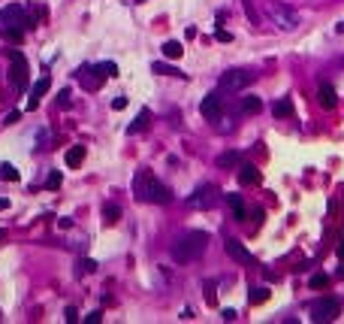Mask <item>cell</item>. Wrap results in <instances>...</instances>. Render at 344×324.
Listing matches in <instances>:
<instances>
[{"instance_id":"d6986e66","label":"cell","mask_w":344,"mask_h":324,"mask_svg":"<svg viewBox=\"0 0 344 324\" xmlns=\"http://www.w3.org/2000/svg\"><path fill=\"white\" fill-rule=\"evenodd\" d=\"M160 52H163V55H166V58H172V61H175V58H181V55H184V46H181V43H178V40H166V43H163V49H160Z\"/></svg>"},{"instance_id":"1f68e13d","label":"cell","mask_w":344,"mask_h":324,"mask_svg":"<svg viewBox=\"0 0 344 324\" xmlns=\"http://www.w3.org/2000/svg\"><path fill=\"white\" fill-rule=\"evenodd\" d=\"M64 318H67V324H75V321H79V309H75V306H67Z\"/></svg>"},{"instance_id":"9c48e42d","label":"cell","mask_w":344,"mask_h":324,"mask_svg":"<svg viewBox=\"0 0 344 324\" xmlns=\"http://www.w3.org/2000/svg\"><path fill=\"white\" fill-rule=\"evenodd\" d=\"M200 115H203L206 121H217V118L223 115V97H220L217 91H211V94L203 97V103H200Z\"/></svg>"},{"instance_id":"ab89813d","label":"cell","mask_w":344,"mask_h":324,"mask_svg":"<svg viewBox=\"0 0 344 324\" xmlns=\"http://www.w3.org/2000/svg\"><path fill=\"white\" fill-rule=\"evenodd\" d=\"M338 258H341V273H344V242L338 245Z\"/></svg>"},{"instance_id":"3957f363","label":"cell","mask_w":344,"mask_h":324,"mask_svg":"<svg viewBox=\"0 0 344 324\" xmlns=\"http://www.w3.org/2000/svg\"><path fill=\"white\" fill-rule=\"evenodd\" d=\"M266 12H269V18L281 27V30H296L299 27V12L287 3H278V0H272L269 6H266Z\"/></svg>"},{"instance_id":"7c38bea8","label":"cell","mask_w":344,"mask_h":324,"mask_svg":"<svg viewBox=\"0 0 344 324\" xmlns=\"http://www.w3.org/2000/svg\"><path fill=\"white\" fill-rule=\"evenodd\" d=\"M49 85H52V79H49V76H40V82H36V85L30 88V97H27V109H36V106H40V100H43V94L49 91Z\"/></svg>"},{"instance_id":"e575fe53","label":"cell","mask_w":344,"mask_h":324,"mask_svg":"<svg viewBox=\"0 0 344 324\" xmlns=\"http://www.w3.org/2000/svg\"><path fill=\"white\" fill-rule=\"evenodd\" d=\"M100 321H103V312H100V309H97V312H91V315H88V324H100Z\"/></svg>"},{"instance_id":"f546056e","label":"cell","mask_w":344,"mask_h":324,"mask_svg":"<svg viewBox=\"0 0 344 324\" xmlns=\"http://www.w3.org/2000/svg\"><path fill=\"white\" fill-rule=\"evenodd\" d=\"M46 188H52V191H55V188H61V170H55V173L46 179Z\"/></svg>"},{"instance_id":"9a60e30c","label":"cell","mask_w":344,"mask_h":324,"mask_svg":"<svg viewBox=\"0 0 344 324\" xmlns=\"http://www.w3.org/2000/svg\"><path fill=\"white\" fill-rule=\"evenodd\" d=\"M226 203H229V209H233V215H236L239 221H245V218H248V209H245L242 194H226Z\"/></svg>"},{"instance_id":"f35d334b","label":"cell","mask_w":344,"mask_h":324,"mask_svg":"<svg viewBox=\"0 0 344 324\" xmlns=\"http://www.w3.org/2000/svg\"><path fill=\"white\" fill-rule=\"evenodd\" d=\"M18 118H21V112H18V109H15V112H9V115H6V124H15V121H18Z\"/></svg>"},{"instance_id":"8d00e7d4","label":"cell","mask_w":344,"mask_h":324,"mask_svg":"<svg viewBox=\"0 0 344 324\" xmlns=\"http://www.w3.org/2000/svg\"><path fill=\"white\" fill-rule=\"evenodd\" d=\"M217 40H220V43H233V33H226V30H217Z\"/></svg>"},{"instance_id":"30bf717a","label":"cell","mask_w":344,"mask_h":324,"mask_svg":"<svg viewBox=\"0 0 344 324\" xmlns=\"http://www.w3.org/2000/svg\"><path fill=\"white\" fill-rule=\"evenodd\" d=\"M223 248H226V255L233 258L236 264H242V267H251V264H254V255H251V251H248L239 239H226V245H223Z\"/></svg>"},{"instance_id":"d6a6232c","label":"cell","mask_w":344,"mask_h":324,"mask_svg":"<svg viewBox=\"0 0 344 324\" xmlns=\"http://www.w3.org/2000/svg\"><path fill=\"white\" fill-rule=\"evenodd\" d=\"M112 109H127V97H115L112 100Z\"/></svg>"},{"instance_id":"277c9868","label":"cell","mask_w":344,"mask_h":324,"mask_svg":"<svg viewBox=\"0 0 344 324\" xmlns=\"http://www.w3.org/2000/svg\"><path fill=\"white\" fill-rule=\"evenodd\" d=\"M3 27H24V30H30V27H36V21L27 18L18 3H9V6L0 9V30Z\"/></svg>"},{"instance_id":"4fadbf2b","label":"cell","mask_w":344,"mask_h":324,"mask_svg":"<svg viewBox=\"0 0 344 324\" xmlns=\"http://www.w3.org/2000/svg\"><path fill=\"white\" fill-rule=\"evenodd\" d=\"M79 82H82V88H91V91H97V88L103 85V76L97 73V67H82V73H79Z\"/></svg>"},{"instance_id":"74e56055","label":"cell","mask_w":344,"mask_h":324,"mask_svg":"<svg viewBox=\"0 0 344 324\" xmlns=\"http://www.w3.org/2000/svg\"><path fill=\"white\" fill-rule=\"evenodd\" d=\"M58 103H61V106H69V91H61V97H58Z\"/></svg>"},{"instance_id":"44dd1931","label":"cell","mask_w":344,"mask_h":324,"mask_svg":"<svg viewBox=\"0 0 344 324\" xmlns=\"http://www.w3.org/2000/svg\"><path fill=\"white\" fill-rule=\"evenodd\" d=\"M118 218H121V206L106 203V206H103V221H106V224H115Z\"/></svg>"},{"instance_id":"484cf974","label":"cell","mask_w":344,"mask_h":324,"mask_svg":"<svg viewBox=\"0 0 344 324\" xmlns=\"http://www.w3.org/2000/svg\"><path fill=\"white\" fill-rule=\"evenodd\" d=\"M0 179H6V182H18V170L12 164H3V167H0Z\"/></svg>"},{"instance_id":"ffe728a7","label":"cell","mask_w":344,"mask_h":324,"mask_svg":"<svg viewBox=\"0 0 344 324\" xmlns=\"http://www.w3.org/2000/svg\"><path fill=\"white\" fill-rule=\"evenodd\" d=\"M248 300H251L254 306L266 303V300H269V288H257V285H251V291H248Z\"/></svg>"},{"instance_id":"603a6c76","label":"cell","mask_w":344,"mask_h":324,"mask_svg":"<svg viewBox=\"0 0 344 324\" xmlns=\"http://www.w3.org/2000/svg\"><path fill=\"white\" fill-rule=\"evenodd\" d=\"M148 118H151V112H148V109H142V112H139V118L127 127V133H139V130H145V127H148Z\"/></svg>"},{"instance_id":"6da1fadb","label":"cell","mask_w":344,"mask_h":324,"mask_svg":"<svg viewBox=\"0 0 344 324\" xmlns=\"http://www.w3.org/2000/svg\"><path fill=\"white\" fill-rule=\"evenodd\" d=\"M133 197L136 200H145V203H169L172 200V191L166 185L157 182V176L151 170H139L133 176Z\"/></svg>"},{"instance_id":"4dcf8cb0","label":"cell","mask_w":344,"mask_h":324,"mask_svg":"<svg viewBox=\"0 0 344 324\" xmlns=\"http://www.w3.org/2000/svg\"><path fill=\"white\" fill-rule=\"evenodd\" d=\"M85 270H88V273H94V270H97V264H94L91 258H88V261H79V270H75V276H82Z\"/></svg>"},{"instance_id":"7402d4cb","label":"cell","mask_w":344,"mask_h":324,"mask_svg":"<svg viewBox=\"0 0 344 324\" xmlns=\"http://www.w3.org/2000/svg\"><path fill=\"white\" fill-rule=\"evenodd\" d=\"M242 161V155L239 152H223L220 158H217V167H223V170H229V167H236Z\"/></svg>"},{"instance_id":"ba28073f","label":"cell","mask_w":344,"mask_h":324,"mask_svg":"<svg viewBox=\"0 0 344 324\" xmlns=\"http://www.w3.org/2000/svg\"><path fill=\"white\" fill-rule=\"evenodd\" d=\"M254 82V73H248V70H226V73L220 76V88L223 91H242Z\"/></svg>"},{"instance_id":"8992f818","label":"cell","mask_w":344,"mask_h":324,"mask_svg":"<svg viewBox=\"0 0 344 324\" xmlns=\"http://www.w3.org/2000/svg\"><path fill=\"white\" fill-rule=\"evenodd\" d=\"M341 315V303L335 297H320L311 303V318L314 321H335Z\"/></svg>"},{"instance_id":"5b68a950","label":"cell","mask_w":344,"mask_h":324,"mask_svg":"<svg viewBox=\"0 0 344 324\" xmlns=\"http://www.w3.org/2000/svg\"><path fill=\"white\" fill-rule=\"evenodd\" d=\"M217 200H220L217 188H214L211 182H206V185H200L194 194L187 197V206H194V209H214V206H217Z\"/></svg>"},{"instance_id":"8fae6325","label":"cell","mask_w":344,"mask_h":324,"mask_svg":"<svg viewBox=\"0 0 344 324\" xmlns=\"http://www.w3.org/2000/svg\"><path fill=\"white\" fill-rule=\"evenodd\" d=\"M317 103L323 106V109H335V106H338V94H335V88H332L329 82H320V88H317Z\"/></svg>"},{"instance_id":"d4e9b609","label":"cell","mask_w":344,"mask_h":324,"mask_svg":"<svg viewBox=\"0 0 344 324\" xmlns=\"http://www.w3.org/2000/svg\"><path fill=\"white\" fill-rule=\"evenodd\" d=\"M154 73H160V76H175V79H184V73L181 70H175V67H169V64H154Z\"/></svg>"},{"instance_id":"836d02e7","label":"cell","mask_w":344,"mask_h":324,"mask_svg":"<svg viewBox=\"0 0 344 324\" xmlns=\"http://www.w3.org/2000/svg\"><path fill=\"white\" fill-rule=\"evenodd\" d=\"M242 3H245V12H248V18H251V21H257V12H254V6H251V0H242Z\"/></svg>"},{"instance_id":"5bb4252c","label":"cell","mask_w":344,"mask_h":324,"mask_svg":"<svg viewBox=\"0 0 344 324\" xmlns=\"http://www.w3.org/2000/svg\"><path fill=\"white\" fill-rule=\"evenodd\" d=\"M260 170H257V164H242L239 167V182L242 185H260Z\"/></svg>"},{"instance_id":"52a82bcc","label":"cell","mask_w":344,"mask_h":324,"mask_svg":"<svg viewBox=\"0 0 344 324\" xmlns=\"http://www.w3.org/2000/svg\"><path fill=\"white\" fill-rule=\"evenodd\" d=\"M9 79H12V85L18 88V91H24L27 88V61H24V55L21 52H12L9 55Z\"/></svg>"},{"instance_id":"4316f807","label":"cell","mask_w":344,"mask_h":324,"mask_svg":"<svg viewBox=\"0 0 344 324\" xmlns=\"http://www.w3.org/2000/svg\"><path fill=\"white\" fill-rule=\"evenodd\" d=\"M3 37H6L9 43H21V37H24V27H3Z\"/></svg>"},{"instance_id":"7a4b0ae2","label":"cell","mask_w":344,"mask_h":324,"mask_svg":"<svg viewBox=\"0 0 344 324\" xmlns=\"http://www.w3.org/2000/svg\"><path fill=\"white\" fill-rule=\"evenodd\" d=\"M206 248H208V233L206 230H190V233L178 236V242L172 245V258L178 264H190V261L203 258Z\"/></svg>"},{"instance_id":"ac0fdd59","label":"cell","mask_w":344,"mask_h":324,"mask_svg":"<svg viewBox=\"0 0 344 324\" xmlns=\"http://www.w3.org/2000/svg\"><path fill=\"white\" fill-rule=\"evenodd\" d=\"M260 109H263V100H260V97H254V94L242 97V112H245V115H254V112H260Z\"/></svg>"},{"instance_id":"cb8c5ba5","label":"cell","mask_w":344,"mask_h":324,"mask_svg":"<svg viewBox=\"0 0 344 324\" xmlns=\"http://www.w3.org/2000/svg\"><path fill=\"white\" fill-rule=\"evenodd\" d=\"M97 73H100L103 79H109V76H118V64H115V61H103V64H97Z\"/></svg>"},{"instance_id":"b9f144b4","label":"cell","mask_w":344,"mask_h":324,"mask_svg":"<svg viewBox=\"0 0 344 324\" xmlns=\"http://www.w3.org/2000/svg\"><path fill=\"white\" fill-rule=\"evenodd\" d=\"M335 30H338V33H344V21H338V27H335Z\"/></svg>"},{"instance_id":"e0dca14e","label":"cell","mask_w":344,"mask_h":324,"mask_svg":"<svg viewBox=\"0 0 344 324\" xmlns=\"http://www.w3.org/2000/svg\"><path fill=\"white\" fill-rule=\"evenodd\" d=\"M82 161H85V146H72V149H67V167H69V170L82 167Z\"/></svg>"},{"instance_id":"2e32d148","label":"cell","mask_w":344,"mask_h":324,"mask_svg":"<svg viewBox=\"0 0 344 324\" xmlns=\"http://www.w3.org/2000/svg\"><path fill=\"white\" fill-rule=\"evenodd\" d=\"M272 112H275V118H290V115H293V100H290V97H281V100H275Z\"/></svg>"},{"instance_id":"f1b7e54d","label":"cell","mask_w":344,"mask_h":324,"mask_svg":"<svg viewBox=\"0 0 344 324\" xmlns=\"http://www.w3.org/2000/svg\"><path fill=\"white\" fill-rule=\"evenodd\" d=\"M206 303L214 306L217 303V291H214V282H206Z\"/></svg>"},{"instance_id":"d590c367","label":"cell","mask_w":344,"mask_h":324,"mask_svg":"<svg viewBox=\"0 0 344 324\" xmlns=\"http://www.w3.org/2000/svg\"><path fill=\"white\" fill-rule=\"evenodd\" d=\"M220 318H223V321H236V309H223Z\"/></svg>"},{"instance_id":"83f0119b","label":"cell","mask_w":344,"mask_h":324,"mask_svg":"<svg viewBox=\"0 0 344 324\" xmlns=\"http://www.w3.org/2000/svg\"><path fill=\"white\" fill-rule=\"evenodd\" d=\"M308 285H311V288H326V285H329V276H326V273H314Z\"/></svg>"},{"instance_id":"60d3db41","label":"cell","mask_w":344,"mask_h":324,"mask_svg":"<svg viewBox=\"0 0 344 324\" xmlns=\"http://www.w3.org/2000/svg\"><path fill=\"white\" fill-rule=\"evenodd\" d=\"M3 209H9V200H6V197H0V212H3Z\"/></svg>"}]
</instances>
